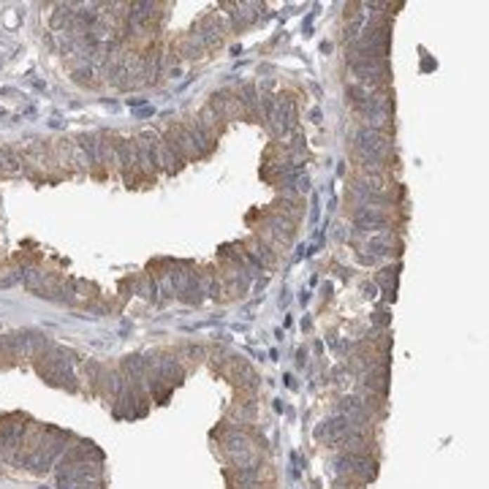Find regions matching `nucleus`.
I'll return each mask as SVG.
<instances>
[{"label":"nucleus","mask_w":489,"mask_h":489,"mask_svg":"<svg viewBox=\"0 0 489 489\" xmlns=\"http://www.w3.org/2000/svg\"><path fill=\"white\" fill-rule=\"evenodd\" d=\"M196 120H199V125H202L204 131H207V133H209V136H212V139L218 142V131H221V117H218V112H215V109H212L209 103H207L202 112H199V117H196Z\"/></svg>","instance_id":"obj_10"},{"label":"nucleus","mask_w":489,"mask_h":489,"mask_svg":"<svg viewBox=\"0 0 489 489\" xmlns=\"http://www.w3.org/2000/svg\"><path fill=\"white\" fill-rule=\"evenodd\" d=\"M264 231H269V234H272V237H275V240L285 247V244H291V240H294V231H296V228H294V223H291L288 218H283V215H269V218H266Z\"/></svg>","instance_id":"obj_6"},{"label":"nucleus","mask_w":489,"mask_h":489,"mask_svg":"<svg viewBox=\"0 0 489 489\" xmlns=\"http://www.w3.org/2000/svg\"><path fill=\"white\" fill-rule=\"evenodd\" d=\"M362 291H365L367 299H375V296H378V288H375V283H365V288H362Z\"/></svg>","instance_id":"obj_17"},{"label":"nucleus","mask_w":489,"mask_h":489,"mask_svg":"<svg viewBox=\"0 0 489 489\" xmlns=\"http://www.w3.org/2000/svg\"><path fill=\"white\" fill-rule=\"evenodd\" d=\"M231 8H234V11H228L231 14V30H244L259 17V11H253V8H259V3H234Z\"/></svg>","instance_id":"obj_8"},{"label":"nucleus","mask_w":489,"mask_h":489,"mask_svg":"<svg viewBox=\"0 0 489 489\" xmlns=\"http://www.w3.org/2000/svg\"><path fill=\"white\" fill-rule=\"evenodd\" d=\"M240 96V101H242V109L250 115V117H261V103H259V93H256V87L247 82L242 84V90L237 93Z\"/></svg>","instance_id":"obj_9"},{"label":"nucleus","mask_w":489,"mask_h":489,"mask_svg":"<svg viewBox=\"0 0 489 489\" xmlns=\"http://www.w3.org/2000/svg\"><path fill=\"white\" fill-rule=\"evenodd\" d=\"M71 285H74V294H77V299L93 296V291H96V285L87 283V280H71Z\"/></svg>","instance_id":"obj_15"},{"label":"nucleus","mask_w":489,"mask_h":489,"mask_svg":"<svg viewBox=\"0 0 489 489\" xmlns=\"http://www.w3.org/2000/svg\"><path fill=\"white\" fill-rule=\"evenodd\" d=\"M22 169V158L11 147H0V174H17Z\"/></svg>","instance_id":"obj_12"},{"label":"nucleus","mask_w":489,"mask_h":489,"mask_svg":"<svg viewBox=\"0 0 489 489\" xmlns=\"http://www.w3.org/2000/svg\"><path fill=\"white\" fill-rule=\"evenodd\" d=\"M183 353H188L190 359H199V356H204V351L199 346H185L183 348Z\"/></svg>","instance_id":"obj_16"},{"label":"nucleus","mask_w":489,"mask_h":489,"mask_svg":"<svg viewBox=\"0 0 489 489\" xmlns=\"http://www.w3.org/2000/svg\"><path fill=\"white\" fill-rule=\"evenodd\" d=\"M209 106L218 112V117L221 120H240L242 117V101H240V96L237 93H231V90H221V93H215L212 96V101Z\"/></svg>","instance_id":"obj_3"},{"label":"nucleus","mask_w":489,"mask_h":489,"mask_svg":"<svg viewBox=\"0 0 489 489\" xmlns=\"http://www.w3.org/2000/svg\"><path fill=\"white\" fill-rule=\"evenodd\" d=\"M348 68L353 74V82L372 87V90H384L386 87L389 77H391V68L384 58H362V55H351L348 58Z\"/></svg>","instance_id":"obj_1"},{"label":"nucleus","mask_w":489,"mask_h":489,"mask_svg":"<svg viewBox=\"0 0 489 489\" xmlns=\"http://www.w3.org/2000/svg\"><path fill=\"white\" fill-rule=\"evenodd\" d=\"M185 128H188V133H190V139H193V147H196V155H209L212 152V147H215V139L204 131L199 120L196 117H190V120L185 122Z\"/></svg>","instance_id":"obj_7"},{"label":"nucleus","mask_w":489,"mask_h":489,"mask_svg":"<svg viewBox=\"0 0 489 489\" xmlns=\"http://www.w3.org/2000/svg\"><path fill=\"white\" fill-rule=\"evenodd\" d=\"M199 41L204 44V49H212V46H218L221 41H223V33H226V25L218 20V14H209V17H204L199 22V27L193 30Z\"/></svg>","instance_id":"obj_5"},{"label":"nucleus","mask_w":489,"mask_h":489,"mask_svg":"<svg viewBox=\"0 0 489 489\" xmlns=\"http://www.w3.org/2000/svg\"><path fill=\"white\" fill-rule=\"evenodd\" d=\"M231 416H234L240 424H250V422H253V416H256V403H253V400H247V403H242L240 408H234V410H231Z\"/></svg>","instance_id":"obj_14"},{"label":"nucleus","mask_w":489,"mask_h":489,"mask_svg":"<svg viewBox=\"0 0 489 489\" xmlns=\"http://www.w3.org/2000/svg\"><path fill=\"white\" fill-rule=\"evenodd\" d=\"M180 52H183L185 58H204V44L199 41L196 33H188L180 44Z\"/></svg>","instance_id":"obj_13"},{"label":"nucleus","mask_w":489,"mask_h":489,"mask_svg":"<svg viewBox=\"0 0 489 489\" xmlns=\"http://www.w3.org/2000/svg\"><path fill=\"white\" fill-rule=\"evenodd\" d=\"M353 144H356V152H367V155L389 161V152H391V136L389 133H381V131H372V128L362 125L353 136Z\"/></svg>","instance_id":"obj_2"},{"label":"nucleus","mask_w":489,"mask_h":489,"mask_svg":"<svg viewBox=\"0 0 489 489\" xmlns=\"http://www.w3.org/2000/svg\"><path fill=\"white\" fill-rule=\"evenodd\" d=\"M158 163H161V166L166 169V171H169V174H174V171H177V169L183 166L180 155H177V152H174V150H171L169 144L163 142V139H161V144H158Z\"/></svg>","instance_id":"obj_11"},{"label":"nucleus","mask_w":489,"mask_h":489,"mask_svg":"<svg viewBox=\"0 0 489 489\" xmlns=\"http://www.w3.org/2000/svg\"><path fill=\"white\" fill-rule=\"evenodd\" d=\"M112 147H115V163L120 166L122 177L131 180V171L136 169V142L122 139V136H112Z\"/></svg>","instance_id":"obj_4"},{"label":"nucleus","mask_w":489,"mask_h":489,"mask_svg":"<svg viewBox=\"0 0 489 489\" xmlns=\"http://www.w3.org/2000/svg\"><path fill=\"white\" fill-rule=\"evenodd\" d=\"M318 218V199L313 202V209H310V221H315Z\"/></svg>","instance_id":"obj_18"}]
</instances>
